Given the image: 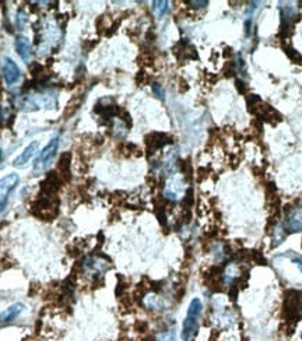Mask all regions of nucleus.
<instances>
[{
    "label": "nucleus",
    "mask_w": 302,
    "mask_h": 341,
    "mask_svg": "<svg viewBox=\"0 0 302 341\" xmlns=\"http://www.w3.org/2000/svg\"><path fill=\"white\" fill-rule=\"evenodd\" d=\"M203 313V302L199 298H193L189 303L186 317L182 324V340L193 341L199 331V320Z\"/></svg>",
    "instance_id": "nucleus-1"
},
{
    "label": "nucleus",
    "mask_w": 302,
    "mask_h": 341,
    "mask_svg": "<svg viewBox=\"0 0 302 341\" xmlns=\"http://www.w3.org/2000/svg\"><path fill=\"white\" fill-rule=\"evenodd\" d=\"M280 16H281V26H280V37L288 38L292 34V27L298 17V7L292 2H280Z\"/></svg>",
    "instance_id": "nucleus-2"
},
{
    "label": "nucleus",
    "mask_w": 302,
    "mask_h": 341,
    "mask_svg": "<svg viewBox=\"0 0 302 341\" xmlns=\"http://www.w3.org/2000/svg\"><path fill=\"white\" fill-rule=\"evenodd\" d=\"M284 314L289 321H298L302 316V291L291 289L284 298Z\"/></svg>",
    "instance_id": "nucleus-3"
},
{
    "label": "nucleus",
    "mask_w": 302,
    "mask_h": 341,
    "mask_svg": "<svg viewBox=\"0 0 302 341\" xmlns=\"http://www.w3.org/2000/svg\"><path fill=\"white\" fill-rule=\"evenodd\" d=\"M55 196V194H52ZM51 194H42L38 200L34 203L33 214L40 217L41 220H49L54 218L58 213V200L54 199Z\"/></svg>",
    "instance_id": "nucleus-4"
},
{
    "label": "nucleus",
    "mask_w": 302,
    "mask_h": 341,
    "mask_svg": "<svg viewBox=\"0 0 302 341\" xmlns=\"http://www.w3.org/2000/svg\"><path fill=\"white\" fill-rule=\"evenodd\" d=\"M58 147H59V137L56 136L54 139H51L47 146L42 148L41 154L34 162V172H44L47 168L51 167L55 155H56V151H58Z\"/></svg>",
    "instance_id": "nucleus-5"
},
{
    "label": "nucleus",
    "mask_w": 302,
    "mask_h": 341,
    "mask_svg": "<svg viewBox=\"0 0 302 341\" xmlns=\"http://www.w3.org/2000/svg\"><path fill=\"white\" fill-rule=\"evenodd\" d=\"M221 282L224 285H234L236 287V282H239L243 278H246V273H243L242 264L239 261H228L227 266H224L221 271Z\"/></svg>",
    "instance_id": "nucleus-6"
},
{
    "label": "nucleus",
    "mask_w": 302,
    "mask_h": 341,
    "mask_svg": "<svg viewBox=\"0 0 302 341\" xmlns=\"http://www.w3.org/2000/svg\"><path fill=\"white\" fill-rule=\"evenodd\" d=\"M284 228L287 232H301L302 231V203L285 208Z\"/></svg>",
    "instance_id": "nucleus-7"
},
{
    "label": "nucleus",
    "mask_w": 302,
    "mask_h": 341,
    "mask_svg": "<svg viewBox=\"0 0 302 341\" xmlns=\"http://www.w3.org/2000/svg\"><path fill=\"white\" fill-rule=\"evenodd\" d=\"M2 76L6 81L7 86H14L17 81L20 80V69L14 63L10 58L3 59L2 63Z\"/></svg>",
    "instance_id": "nucleus-8"
},
{
    "label": "nucleus",
    "mask_w": 302,
    "mask_h": 341,
    "mask_svg": "<svg viewBox=\"0 0 302 341\" xmlns=\"http://www.w3.org/2000/svg\"><path fill=\"white\" fill-rule=\"evenodd\" d=\"M62 178L58 175V172L49 174L45 176V179L41 182V192L42 194H56L58 189L61 187Z\"/></svg>",
    "instance_id": "nucleus-9"
},
{
    "label": "nucleus",
    "mask_w": 302,
    "mask_h": 341,
    "mask_svg": "<svg viewBox=\"0 0 302 341\" xmlns=\"http://www.w3.org/2000/svg\"><path fill=\"white\" fill-rule=\"evenodd\" d=\"M169 143H171L169 137L164 133H157V132H155V133H151L148 134V136H146V144H147V148L150 153H153V151H157V150H160V148L165 147Z\"/></svg>",
    "instance_id": "nucleus-10"
},
{
    "label": "nucleus",
    "mask_w": 302,
    "mask_h": 341,
    "mask_svg": "<svg viewBox=\"0 0 302 341\" xmlns=\"http://www.w3.org/2000/svg\"><path fill=\"white\" fill-rule=\"evenodd\" d=\"M38 147H40V143H38V141H33L31 144H28L27 147L24 148V151L14 160L13 162L14 167H24V165H27L28 162H30V160H31L34 155H35V153L38 151Z\"/></svg>",
    "instance_id": "nucleus-11"
},
{
    "label": "nucleus",
    "mask_w": 302,
    "mask_h": 341,
    "mask_svg": "<svg viewBox=\"0 0 302 341\" xmlns=\"http://www.w3.org/2000/svg\"><path fill=\"white\" fill-rule=\"evenodd\" d=\"M14 47H16V51H17V54H19V56H20L23 61H30V58H31V44H30V40H28L27 37L19 35L16 38Z\"/></svg>",
    "instance_id": "nucleus-12"
},
{
    "label": "nucleus",
    "mask_w": 302,
    "mask_h": 341,
    "mask_svg": "<svg viewBox=\"0 0 302 341\" xmlns=\"http://www.w3.org/2000/svg\"><path fill=\"white\" fill-rule=\"evenodd\" d=\"M174 52L179 59H196L197 58L195 47H192L188 41L178 42V45L174 48Z\"/></svg>",
    "instance_id": "nucleus-13"
},
{
    "label": "nucleus",
    "mask_w": 302,
    "mask_h": 341,
    "mask_svg": "<svg viewBox=\"0 0 302 341\" xmlns=\"http://www.w3.org/2000/svg\"><path fill=\"white\" fill-rule=\"evenodd\" d=\"M287 231L284 228L282 222H275L274 225L271 227V248H277L278 245H281L285 236H287Z\"/></svg>",
    "instance_id": "nucleus-14"
},
{
    "label": "nucleus",
    "mask_w": 302,
    "mask_h": 341,
    "mask_svg": "<svg viewBox=\"0 0 302 341\" xmlns=\"http://www.w3.org/2000/svg\"><path fill=\"white\" fill-rule=\"evenodd\" d=\"M24 310V305L23 303H13L12 306H9L0 313V323H9L13 321L19 314Z\"/></svg>",
    "instance_id": "nucleus-15"
},
{
    "label": "nucleus",
    "mask_w": 302,
    "mask_h": 341,
    "mask_svg": "<svg viewBox=\"0 0 302 341\" xmlns=\"http://www.w3.org/2000/svg\"><path fill=\"white\" fill-rule=\"evenodd\" d=\"M19 182H20V176L17 174H9L6 176H3L0 179V192L7 194L19 185Z\"/></svg>",
    "instance_id": "nucleus-16"
},
{
    "label": "nucleus",
    "mask_w": 302,
    "mask_h": 341,
    "mask_svg": "<svg viewBox=\"0 0 302 341\" xmlns=\"http://www.w3.org/2000/svg\"><path fill=\"white\" fill-rule=\"evenodd\" d=\"M70 162H72V154L70 153H66L61 157L59 160V165H58V175L61 176L62 179H66L70 178Z\"/></svg>",
    "instance_id": "nucleus-17"
},
{
    "label": "nucleus",
    "mask_w": 302,
    "mask_h": 341,
    "mask_svg": "<svg viewBox=\"0 0 302 341\" xmlns=\"http://www.w3.org/2000/svg\"><path fill=\"white\" fill-rule=\"evenodd\" d=\"M176 340V331H175L174 326L167 327L158 331L155 334V341H175Z\"/></svg>",
    "instance_id": "nucleus-18"
},
{
    "label": "nucleus",
    "mask_w": 302,
    "mask_h": 341,
    "mask_svg": "<svg viewBox=\"0 0 302 341\" xmlns=\"http://www.w3.org/2000/svg\"><path fill=\"white\" fill-rule=\"evenodd\" d=\"M284 52L288 56L289 61H292L294 63H298V65H302V56L295 48H292L291 45H284Z\"/></svg>",
    "instance_id": "nucleus-19"
},
{
    "label": "nucleus",
    "mask_w": 302,
    "mask_h": 341,
    "mask_svg": "<svg viewBox=\"0 0 302 341\" xmlns=\"http://www.w3.org/2000/svg\"><path fill=\"white\" fill-rule=\"evenodd\" d=\"M153 9L158 17H164L169 12V2H153Z\"/></svg>",
    "instance_id": "nucleus-20"
},
{
    "label": "nucleus",
    "mask_w": 302,
    "mask_h": 341,
    "mask_svg": "<svg viewBox=\"0 0 302 341\" xmlns=\"http://www.w3.org/2000/svg\"><path fill=\"white\" fill-rule=\"evenodd\" d=\"M289 259L296 266V268L302 273V256L299 254H289Z\"/></svg>",
    "instance_id": "nucleus-21"
},
{
    "label": "nucleus",
    "mask_w": 302,
    "mask_h": 341,
    "mask_svg": "<svg viewBox=\"0 0 302 341\" xmlns=\"http://www.w3.org/2000/svg\"><path fill=\"white\" fill-rule=\"evenodd\" d=\"M153 91H154V94L157 95V98H160V100H165V97H164V91H162V88L157 84V83H154L153 84Z\"/></svg>",
    "instance_id": "nucleus-22"
},
{
    "label": "nucleus",
    "mask_w": 302,
    "mask_h": 341,
    "mask_svg": "<svg viewBox=\"0 0 302 341\" xmlns=\"http://www.w3.org/2000/svg\"><path fill=\"white\" fill-rule=\"evenodd\" d=\"M188 5L192 9H203V7H206L208 5V2H195V0H192V2H188Z\"/></svg>",
    "instance_id": "nucleus-23"
},
{
    "label": "nucleus",
    "mask_w": 302,
    "mask_h": 341,
    "mask_svg": "<svg viewBox=\"0 0 302 341\" xmlns=\"http://www.w3.org/2000/svg\"><path fill=\"white\" fill-rule=\"evenodd\" d=\"M235 87H236V90L241 94L246 93V86H245V83H243L241 79H236V81H235Z\"/></svg>",
    "instance_id": "nucleus-24"
},
{
    "label": "nucleus",
    "mask_w": 302,
    "mask_h": 341,
    "mask_svg": "<svg viewBox=\"0 0 302 341\" xmlns=\"http://www.w3.org/2000/svg\"><path fill=\"white\" fill-rule=\"evenodd\" d=\"M7 206V196L6 194H0V213L6 208Z\"/></svg>",
    "instance_id": "nucleus-25"
},
{
    "label": "nucleus",
    "mask_w": 302,
    "mask_h": 341,
    "mask_svg": "<svg viewBox=\"0 0 302 341\" xmlns=\"http://www.w3.org/2000/svg\"><path fill=\"white\" fill-rule=\"evenodd\" d=\"M0 160H2V150H0Z\"/></svg>",
    "instance_id": "nucleus-26"
}]
</instances>
